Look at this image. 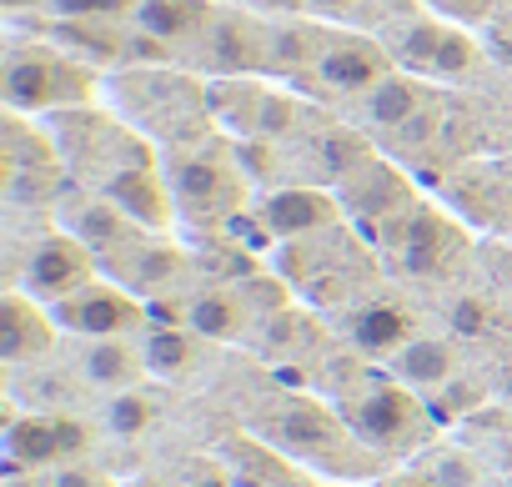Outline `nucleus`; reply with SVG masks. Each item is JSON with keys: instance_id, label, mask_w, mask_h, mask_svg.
<instances>
[{"instance_id": "1", "label": "nucleus", "mask_w": 512, "mask_h": 487, "mask_svg": "<svg viewBox=\"0 0 512 487\" xmlns=\"http://www.w3.org/2000/svg\"><path fill=\"white\" fill-rule=\"evenodd\" d=\"M171 196L191 221L221 226L246 201V171L236 151H221L211 141H181L171 151Z\"/></svg>"}, {"instance_id": "2", "label": "nucleus", "mask_w": 512, "mask_h": 487, "mask_svg": "<svg viewBox=\"0 0 512 487\" xmlns=\"http://www.w3.org/2000/svg\"><path fill=\"white\" fill-rule=\"evenodd\" d=\"M0 91H6L11 111H76L96 96V76L81 61L26 41V46H11Z\"/></svg>"}, {"instance_id": "3", "label": "nucleus", "mask_w": 512, "mask_h": 487, "mask_svg": "<svg viewBox=\"0 0 512 487\" xmlns=\"http://www.w3.org/2000/svg\"><path fill=\"white\" fill-rule=\"evenodd\" d=\"M342 422L357 442L377 452H407L427 437V407L412 397L407 382H367L342 397Z\"/></svg>"}, {"instance_id": "4", "label": "nucleus", "mask_w": 512, "mask_h": 487, "mask_svg": "<svg viewBox=\"0 0 512 487\" xmlns=\"http://www.w3.org/2000/svg\"><path fill=\"white\" fill-rule=\"evenodd\" d=\"M91 282H96V252L86 247V241H76L71 231L41 236L36 247H31V257H26V267H21V287L36 302H46V307L76 297Z\"/></svg>"}, {"instance_id": "5", "label": "nucleus", "mask_w": 512, "mask_h": 487, "mask_svg": "<svg viewBox=\"0 0 512 487\" xmlns=\"http://www.w3.org/2000/svg\"><path fill=\"white\" fill-rule=\"evenodd\" d=\"M397 71V61H392V51L387 46H377L372 36H332L327 41V51H322V61L302 76L317 96H352V101H362L377 81H387Z\"/></svg>"}, {"instance_id": "6", "label": "nucleus", "mask_w": 512, "mask_h": 487, "mask_svg": "<svg viewBox=\"0 0 512 487\" xmlns=\"http://www.w3.org/2000/svg\"><path fill=\"white\" fill-rule=\"evenodd\" d=\"M392 252H397V267L412 272V277H442L452 272V262L462 257V231L432 211V206H412L407 216H397L392 226Z\"/></svg>"}, {"instance_id": "7", "label": "nucleus", "mask_w": 512, "mask_h": 487, "mask_svg": "<svg viewBox=\"0 0 512 487\" xmlns=\"http://www.w3.org/2000/svg\"><path fill=\"white\" fill-rule=\"evenodd\" d=\"M392 61L397 66H407L412 76H462V71H472V61H477V46L462 36V31H452V26H442V21H422V16H412V21H402L397 31H392Z\"/></svg>"}, {"instance_id": "8", "label": "nucleus", "mask_w": 512, "mask_h": 487, "mask_svg": "<svg viewBox=\"0 0 512 487\" xmlns=\"http://www.w3.org/2000/svg\"><path fill=\"white\" fill-rule=\"evenodd\" d=\"M51 317H56V327H66V332H76V337H131V332H141V327L151 322V312H146L131 292H121V287H111V282L81 287L76 297L56 302Z\"/></svg>"}, {"instance_id": "9", "label": "nucleus", "mask_w": 512, "mask_h": 487, "mask_svg": "<svg viewBox=\"0 0 512 487\" xmlns=\"http://www.w3.org/2000/svg\"><path fill=\"white\" fill-rule=\"evenodd\" d=\"M196 61L211 76H256L267 71V26L241 11H216L196 41Z\"/></svg>"}, {"instance_id": "10", "label": "nucleus", "mask_w": 512, "mask_h": 487, "mask_svg": "<svg viewBox=\"0 0 512 487\" xmlns=\"http://www.w3.org/2000/svg\"><path fill=\"white\" fill-rule=\"evenodd\" d=\"M91 447V427L76 417H11L6 422V452L16 467H56L66 457H81Z\"/></svg>"}, {"instance_id": "11", "label": "nucleus", "mask_w": 512, "mask_h": 487, "mask_svg": "<svg viewBox=\"0 0 512 487\" xmlns=\"http://www.w3.org/2000/svg\"><path fill=\"white\" fill-rule=\"evenodd\" d=\"M56 181H61L56 151L41 141V131H31L21 121V111H11L6 116V196L26 206V201L51 196Z\"/></svg>"}, {"instance_id": "12", "label": "nucleus", "mask_w": 512, "mask_h": 487, "mask_svg": "<svg viewBox=\"0 0 512 487\" xmlns=\"http://www.w3.org/2000/svg\"><path fill=\"white\" fill-rule=\"evenodd\" d=\"M61 226H66L76 241H86L96 257H116L121 247H131V241L146 231V226L131 221L106 191H76V196H66V201H61Z\"/></svg>"}, {"instance_id": "13", "label": "nucleus", "mask_w": 512, "mask_h": 487, "mask_svg": "<svg viewBox=\"0 0 512 487\" xmlns=\"http://www.w3.org/2000/svg\"><path fill=\"white\" fill-rule=\"evenodd\" d=\"M256 216L267 221V231H272L277 241H302V236L337 231L342 206H337V196L322 191V186H282V191H272L262 206H256Z\"/></svg>"}, {"instance_id": "14", "label": "nucleus", "mask_w": 512, "mask_h": 487, "mask_svg": "<svg viewBox=\"0 0 512 487\" xmlns=\"http://www.w3.org/2000/svg\"><path fill=\"white\" fill-rule=\"evenodd\" d=\"M272 437H277L287 452H302V457H332L337 447H347L352 427L342 422V412L297 397V402H287V407L272 417Z\"/></svg>"}, {"instance_id": "15", "label": "nucleus", "mask_w": 512, "mask_h": 487, "mask_svg": "<svg viewBox=\"0 0 512 487\" xmlns=\"http://www.w3.org/2000/svg\"><path fill=\"white\" fill-rule=\"evenodd\" d=\"M51 347H56V317L41 312L31 292H6V302H0V357L21 367L41 362Z\"/></svg>"}, {"instance_id": "16", "label": "nucleus", "mask_w": 512, "mask_h": 487, "mask_svg": "<svg viewBox=\"0 0 512 487\" xmlns=\"http://www.w3.org/2000/svg\"><path fill=\"white\" fill-rule=\"evenodd\" d=\"M342 201H347V211L372 216V221H387V226H392L397 216L412 211L407 181H402L397 166H387V161H367V166H357V171L342 181Z\"/></svg>"}, {"instance_id": "17", "label": "nucleus", "mask_w": 512, "mask_h": 487, "mask_svg": "<svg viewBox=\"0 0 512 487\" xmlns=\"http://www.w3.org/2000/svg\"><path fill=\"white\" fill-rule=\"evenodd\" d=\"M347 337L367 357H397L407 342H417V312L402 302H362L347 317Z\"/></svg>"}, {"instance_id": "18", "label": "nucleus", "mask_w": 512, "mask_h": 487, "mask_svg": "<svg viewBox=\"0 0 512 487\" xmlns=\"http://www.w3.org/2000/svg\"><path fill=\"white\" fill-rule=\"evenodd\" d=\"M427 106H432V91L422 86V76H402V71H392L387 81H377V86L357 101L362 121H367L372 131H387V136H397L402 126H412Z\"/></svg>"}, {"instance_id": "19", "label": "nucleus", "mask_w": 512, "mask_h": 487, "mask_svg": "<svg viewBox=\"0 0 512 487\" xmlns=\"http://www.w3.org/2000/svg\"><path fill=\"white\" fill-rule=\"evenodd\" d=\"M81 377L106 387V392H126L136 387L151 367H146V347H136L131 337H86L81 347Z\"/></svg>"}, {"instance_id": "20", "label": "nucleus", "mask_w": 512, "mask_h": 487, "mask_svg": "<svg viewBox=\"0 0 512 487\" xmlns=\"http://www.w3.org/2000/svg\"><path fill=\"white\" fill-rule=\"evenodd\" d=\"M211 21H216L211 0H141L131 16V26H141L146 36H156L166 46H196Z\"/></svg>"}, {"instance_id": "21", "label": "nucleus", "mask_w": 512, "mask_h": 487, "mask_svg": "<svg viewBox=\"0 0 512 487\" xmlns=\"http://www.w3.org/2000/svg\"><path fill=\"white\" fill-rule=\"evenodd\" d=\"M327 31L302 21V16H282L277 26H267V71H282V76H307L322 51H327Z\"/></svg>"}, {"instance_id": "22", "label": "nucleus", "mask_w": 512, "mask_h": 487, "mask_svg": "<svg viewBox=\"0 0 512 487\" xmlns=\"http://www.w3.org/2000/svg\"><path fill=\"white\" fill-rule=\"evenodd\" d=\"M251 322V307H246V287L231 292V287H206L196 297H186V327L206 342H236Z\"/></svg>"}, {"instance_id": "23", "label": "nucleus", "mask_w": 512, "mask_h": 487, "mask_svg": "<svg viewBox=\"0 0 512 487\" xmlns=\"http://www.w3.org/2000/svg\"><path fill=\"white\" fill-rule=\"evenodd\" d=\"M106 196H111L131 221H141L146 231H151V226H166V221H171V201H176V196L161 186V176H156L151 166L126 171L121 181H111V186H106Z\"/></svg>"}, {"instance_id": "24", "label": "nucleus", "mask_w": 512, "mask_h": 487, "mask_svg": "<svg viewBox=\"0 0 512 487\" xmlns=\"http://www.w3.org/2000/svg\"><path fill=\"white\" fill-rule=\"evenodd\" d=\"M392 372L407 387H447L457 377V347L442 337H417L392 357Z\"/></svg>"}, {"instance_id": "25", "label": "nucleus", "mask_w": 512, "mask_h": 487, "mask_svg": "<svg viewBox=\"0 0 512 487\" xmlns=\"http://www.w3.org/2000/svg\"><path fill=\"white\" fill-rule=\"evenodd\" d=\"M131 262H126V282L136 287V292H171L176 287V277L186 272V257L176 252V247H166V241H131V247H121ZM116 252V257H121Z\"/></svg>"}, {"instance_id": "26", "label": "nucleus", "mask_w": 512, "mask_h": 487, "mask_svg": "<svg viewBox=\"0 0 512 487\" xmlns=\"http://www.w3.org/2000/svg\"><path fill=\"white\" fill-rule=\"evenodd\" d=\"M201 342L206 337H196L191 327H151L146 332V367L156 372V377H166V382H176V377H191L196 372V362H201Z\"/></svg>"}, {"instance_id": "27", "label": "nucleus", "mask_w": 512, "mask_h": 487, "mask_svg": "<svg viewBox=\"0 0 512 487\" xmlns=\"http://www.w3.org/2000/svg\"><path fill=\"white\" fill-rule=\"evenodd\" d=\"M312 161H317V176H327V181H347L357 166H367L372 156H367V146H362V136L357 131H322L317 141H312Z\"/></svg>"}, {"instance_id": "28", "label": "nucleus", "mask_w": 512, "mask_h": 487, "mask_svg": "<svg viewBox=\"0 0 512 487\" xmlns=\"http://www.w3.org/2000/svg\"><path fill=\"white\" fill-rule=\"evenodd\" d=\"M151 422H156V397L141 392V387H126V392H116L106 402V427L116 437H141Z\"/></svg>"}, {"instance_id": "29", "label": "nucleus", "mask_w": 512, "mask_h": 487, "mask_svg": "<svg viewBox=\"0 0 512 487\" xmlns=\"http://www.w3.org/2000/svg\"><path fill=\"white\" fill-rule=\"evenodd\" d=\"M297 101L292 96H277V91H262V106H256V126H251V136H267V141H282V136H292V126H297Z\"/></svg>"}, {"instance_id": "30", "label": "nucleus", "mask_w": 512, "mask_h": 487, "mask_svg": "<svg viewBox=\"0 0 512 487\" xmlns=\"http://www.w3.org/2000/svg\"><path fill=\"white\" fill-rule=\"evenodd\" d=\"M141 0H51L61 21H131Z\"/></svg>"}, {"instance_id": "31", "label": "nucleus", "mask_w": 512, "mask_h": 487, "mask_svg": "<svg viewBox=\"0 0 512 487\" xmlns=\"http://www.w3.org/2000/svg\"><path fill=\"white\" fill-rule=\"evenodd\" d=\"M447 327H452L457 337H482V332L492 327V307H487L482 297H457L452 312H447Z\"/></svg>"}, {"instance_id": "32", "label": "nucleus", "mask_w": 512, "mask_h": 487, "mask_svg": "<svg viewBox=\"0 0 512 487\" xmlns=\"http://www.w3.org/2000/svg\"><path fill=\"white\" fill-rule=\"evenodd\" d=\"M432 477H437L442 487H477V467H472L462 452H442V457L432 462Z\"/></svg>"}, {"instance_id": "33", "label": "nucleus", "mask_w": 512, "mask_h": 487, "mask_svg": "<svg viewBox=\"0 0 512 487\" xmlns=\"http://www.w3.org/2000/svg\"><path fill=\"white\" fill-rule=\"evenodd\" d=\"M362 6L367 0H307V11L322 21H352V16H362Z\"/></svg>"}, {"instance_id": "34", "label": "nucleus", "mask_w": 512, "mask_h": 487, "mask_svg": "<svg viewBox=\"0 0 512 487\" xmlns=\"http://www.w3.org/2000/svg\"><path fill=\"white\" fill-rule=\"evenodd\" d=\"M51 487H111V482L101 472H91V467H61L51 477Z\"/></svg>"}, {"instance_id": "35", "label": "nucleus", "mask_w": 512, "mask_h": 487, "mask_svg": "<svg viewBox=\"0 0 512 487\" xmlns=\"http://www.w3.org/2000/svg\"><path fill=\"white\" fill-rule=\"evenodd\" d=\"M432 6L447 11V16H467V21H477V16L492 11V0H432Z\"/></svg>"}, {"instance_id": "36", "label": "nucleus", "mask_w": 512, "mask_h": 487, "mask_svg": "<svg viewBox=\"0 0 512 487\" xmlns=\"http://www.w3.org/2000/svg\"><path fill=\"white\" fill-rule=\"evenodd\" d=\"M377 487H442L432 472H402V477H387V482H377Z\"/></svg>"}, {"instance_id": "37", "label": "nucleus", "mask_w": 512, "mask_h": 487, "mask_svg": "<svg viewBox=\"0 0 512 487\" xmlns=\"http://www.w3.org/2000/svg\"><path fill=\"white\" fill-rule=\"evenodd\" d=\"M246 6H262V11H277V16H302L307 0H246Z\"/></svg>"}, {"instance_id": "38", "label": "nucleus", "mask_w": 512, "mask_h": 487, "mask_svg": "<svg viewBox=\"0 0 512 487\" xmlns=\"http://www.w3.org/2000/svg\"><path fill=\"white\" fill-rule=\"evenodd\" d=\"M6 11H26V6H36V0H0Z\"/></svg>"}, {"instance_id": "39", "label": "nucleus", "mask_w": 512, "mask_h": 487, "mask_svg": "<svg viewBox=\"0 0 512 487\" xmlns=\"http://www.w3.org/2000/svg\"><path fill=\"white\" fill-rule=\"evenodd\" d=\"M502 397L512 402V367H507V377H502Z\"/></svg>"}]
</instances>
